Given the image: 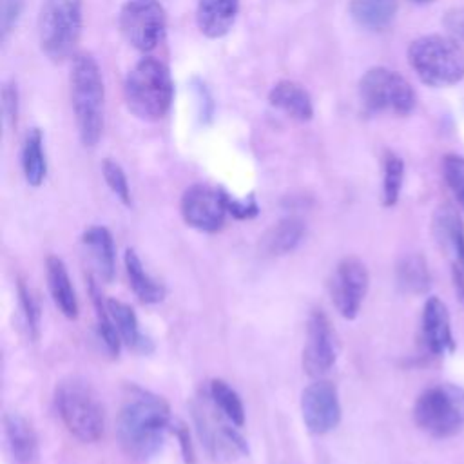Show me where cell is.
Instances as JSON below:
<instances>
[{"label": "cell", "mask_w": 464, "mask_h": 464, "mask_svg": "<svg viewBox=\"0 0 464 464\" xmlns=\"http://www.w3.org/2000/svg\"><path fill=\"white\" fill-rule=\"evenodd\" d=\"M24 11V0H0V34L2 40L14 29Z\"/></svg>", "instance_id": "cell-34"}, {"label": "cell", "mask_w": 464, "mask_h": 464, "mask_svg": "<svg viewBox=\"0 0 464 464\" xmlns=\"http://www.w3.org/2000/svg\"><path fill=\"white\" fill-rule=\"evenodd\" d=\"M395 279L401 292L408 295H424L431 286V274L424 256L406 254L399 259Z\"/></svg>", "instance_id": "cell-23"}, {"label": "cell", "mask_w": 464, "mask_h": 464, "mask_svg": "<svg viewBox=\"0 0 464 464\" xmlns=\"http://www.w3.org/2000/svg\"><path fill=\"white\" fill-rule=\"evenodd\" d=\"M359 98L370 112L406 116L415 109V91L404 76L386 67L368 69L359 80Z\"/></svg>", "instance_id": "cell-8"}, {"label": "cell", "mask_w": 464, "mask_h": 464, "mask_svg": "<svg viewBox=\"0 0 464 464\" xmlns=\"http://www.w3.org/2000/svg\"><path fill=\"white\" fill-rule=\"evenodd\" d=\"M123 261H125V272L129 277V285H130L132 292L136 294V297L145 304L160 303L165 297V286L145 270V266L134 248L125 250Z\"/></svg>", "instance_id": "cell-22"}, {"label": "cell", "mask_w": 464, "mask_h": 464, "mask_svg": "<svg viewBox=\"0 0 464 464\" xmlns=\"http://www.w3.org/2000/svg\"><path fill=\"white\" fill-rule=\"evenodd\" d=\"M451 279L455 294L459 301L464 304V268L460 265H451Z\"/></svg>", "instance_id": "cell-38"}, {"label": "cell", "mask_w": 464, "mask_h": 464, "mask_svg": "<svg viewBox=\"0 0 464 464\" xmlns=\"http://www.w3.org/2000/svg\"><path fill=\"white\" fill-rule=\"evenodd\" d=\"M89 292L92 295V303H94V310H96V321H98V335L100 339L103 341L107 352L111 355H118L120 353V346H121V337H120V332L109 314V308H107V301L102 299L98 288H96V283L89 277Z\"/></svg>", "instance_id": "cell-28"}, {"label": "cell", "mask_w": 464, "mask_h": 464, "mask_svg": "<svg viewBox=\"0 0 464 464\" xmlns=\"http://www.w3.org/2000/svg\"><path fill=\"white\" fill-rule=\"evenodd\" d=\"M118 25L134 49L149 53L163 40L167 14L160 0H127L120 9Z\"/></svg>", "instance_id": "cell-9"}, {"label": "cell", "mask_w": 464, "mask_h": 464, "mask_svg": "<svg viewBox=\"0 0 464 464\" xmlns=\"http://www.w3.org/2000/svg\"><path fill=\"white\" fill-rule=\"evenodd\" d=\"M69 87L80 141L94 147L103 132L105 89L100 65L91 54L82 53L72 58Z\"/></svg>", "instance_id": "cell-2"}, {"label": "cell", "mask_w": 464, "mask_h": 464, "mask_svg": "<svg viewBox=\"0 0 464 464\" xmlns=\"http://www.w3.org/2000/svg\"><path fill=\"white\" fill-rule=\"evenodd\" d=\"M107 301V308H109V314L120 332V337L121 341L134 348V350H141V352H147L150 346V343L141 335L140 332V324H138V317L132 310L130 304L123 303V301H118V299H105Z\"/></svg>", "instance_id": "cell-26"}, {"label": "cell", "mask_w": 464, "mask_h": 464, "mask_svg": "<svg viewBox=\"0 0 464 464\" xmlns=\"http://www.w3.org/2000/svg\"><path fill=\"white\" fill-rule=\"evenodd\" d=\"M82 243L91 254V259L96 265L102 279L111 281L116 270V248L111 232L102 225L89 227L82 234Z\"/></svg>", "instance_id": "cell-21"}, {"label": "cell", "mask_w": 464, "mask_h": 464, "mask_svg": "<svg viewBox=\"0 0 464 464\" xmlns=\"http://www.w3.org/2000/svg\"><path fill=\"white\" fill-rule=\"evenodd\" d=\"M408 62L430 87H450L464 78V51L451 36L426 34L408 47Z\"/></svg>", "instance_id": "cell-4"}, {"label": "cell", "mask_w": 464, "mask_h": 464, "mask_svg": "<svg viewBox=\"0 0 464 464\" xmlns=\"http://www.w3.org/2000/svg\"><path fill=\"white\" fill-rule=\"evenodd\" d=\"M223 194H225L227 210L236 219H252L259 214V205H257V201L252 194L246 196V198H234L225 190H223Z\"/></svg>", "instance_id": "cell-33"}, {"label": "cell", "mask_w": 464, "mask_h": 464, "mask_svg": "<svg viewBox=\"0 0 464 464\" xmlns=\"http://www.w3.org/2000/svg\"><path fill=\"white\" fill-rule=\"evenodd\" d=\"M370 276L366 265L353 256H348L337 263L332 272L328 288L335 310L344 319H355L361 304L366 297Z\"/></svg>", "instance_id": "cell-10"}, {"label": "cell", "mask_w": 464, "mask_h": 464, "mask_svg": "<svg viewBox=\"0 0 464 464\" xmlns=\"http://www.w3.org/2000/svg\"><path fill=\"white\" fill-rule=\"evenodd\" d=\"M268 102L272 107L297 121H308L314 116V105L308 91L292 80L277 82L268 92Z\"/></svg>", "instance_id": "cell-18"}, {"label": "cell", "mask_w": 464, "mask_h": 464, "mask_svg": "<svg viewBox=\"0 0 464 464\" xmlns=\"http://www.w3.org/2000/svg\"><path fill=\"white\" fill-rule=\"evenodd\" d=\"M350 13L361 27L381 31L392 24L397 13V2L395 0H352Z\"/></svg>", "instance_id": "cell-25"}, {"label": "cell", "mask_w": 464, "mask_h": 464, "mask_svg": "<svg viewBox=\"0 0 464 464\" xmlns=\"http://www.w3.org/2000/svg\"><path fill=\"white\" fill-rule=\"evenodd\" d=\"M179 210L185 223L201 232H218L225 225L228 214L223 188H214L203 183L190 185L183 192Z\"/></svg>", "instance_id": "cell-11"}, {"label": "cell", "mask_w": 464, "mask_h": 464, "mask_svg": "<svg viewBox=\"0 0 464 464\" xmlns=\"http://www.w3.org/2000/svg\"><path fill=\"white\" fill-rule=\"evenodd\" d=\"M444 25L451 38H455L457 42H464V5L448 11L444 16Z\"/></svg>", "instance_id": "cell-36"}, {"label": "cell", "mask_w": 464, "mask_h": 464, "mask_svg": "<svg viewBox=\"0 0 464 464\" xmlns=\"http://www.w3.org/2000/svg\"><path fill=\"white\" fill-rule=\"evenodd\" d=\"M82 34V0H44L38 13V42L53 62L72 56Z\"/></svg>", "instance_id": "cell-6"}, {"label": "cell", "mask_w": 464, "mask_h": 464, "mask_svg": "<svg viewBox=\"0 0 464 464\" xmlns=\"http://www.w3.org/2000/svg\"><path fill=\"white\" fill-rule=\"evenodd\" d=\"M45 274H47V286H49V292H51V297H53L56 308L67 319H76L78 317V299H76V292L71 283L65 263L56 256H49L45 261Z\"/></svg>", "instance_id": "cell-19"}, {"label": "cell", "mask_w": 464, "mask_h": 464, "mask_svg": "<svg viewBox=\"0 0 464 464\" xmlns=\"http://www.w3.org/2000/svg\"><path fill=\"white\" fill-rule=\"evenodd\" d=\"M18 297H20V308L24 312V321L27 326V332L33 339L38 337L40 334V323H42V308H40V301L38 297L33 294V290L22 281L18 279Z\"/></svg>", "instance_id": "cell-30"}, {"label": "cell", "mask_w": 464, "mask_h": 464, "mask_svg": "<svg viewBox=\"0 0 464 464\" xmlns=\"http://www.w3.org/2000/svg\"><path fill=\"white\" fill-rule=\"evenodd\" d=\"M239 0H199L196 7L198 29L208 38L225 36L237 16Z\"/></svg>", "instance_id": "cell-17"}, {"label": "cell", "mask_w": 464, "mask_h": 464, "mask_svg": "<svg viewBox=\"0 0 464 464\" xmlns=\"http://www.w3.org/2000/svg\"><path fill=\"white\" fill-rule=\"evenodd\" d=\"M176 433H178V440H179V446H181V453H183V459L187 464H192L194 462V450H192V444H190V435H188V430L179 424L176 428Z\"/></svg>", "instance_id": "cell-37"}, {"label": "cell", "mask_w": 464, "mask_h": 464, "mask_svg": "<svg viewBox=\"0 0 464 464\" xmlns=\"http://www.w3.org/2000/svg\"><path fill=\"white\" fill-rule=\"evenodd\" d=\"M58 415L71 435L82 442H96L105 430V410L96 392L82 379L69 377L54 390Z\"/></svg>", "instance_id": "cell-5"}, {"label": "cell", "mask_w": 464, "mask_h": 464, "mask_svg": "<svg viewBox=\"0 0 464 464\" xmlns=\"http://www.w3.org/2000/svg\"><path fill=\"white\" fill-rule=\"evenodd\" d=\"M127 109L140 120H161L172 103L174 83L169 67L152 58H141L127 74L123 83Z\"/></svg>", "instance_id": "cell-3"}, {"label": "cell", "mask_w": 464, "mask_h": 464, "mask_svg": "<svg viewBox=\"0 0 464 464\" xmlns=\"http://www.w3.org/2000/svg\"><path fill=\"white\" fill-rule=\"evenodd\" d=\"M102 172H103V178H105V183L109 185V188L112 190V194L125 205V207H130L132 199H130V188H129V181H127V176L123 172V169L112 161V160H103L102 163Z\"/></svg>", "instance_id": "cell-32"}, {"label": "cell", "mask_w": 464, "mask_h": 464, "mask_svg": "<svg viewBox=\"0 0 464 464\" xmlns=\"http://www.w3.org/2000/svg\"><path fill=\"white\" fill-rule=\"evenodd\" d=\"M208 397L212 399L214 406L237 428L245 424V406L241 397L234 388L228 386L223 379H212L208 384Z\"/></svg>", "instance_id": "cell-27"}, {"label": "cell", "mask_w": 464, "mask_h": 464, "mask_svg": "<svg viewBox=\"0 0 464 464\" xmlns=\"http://www.w3.org/2000/svg\"><path fill=\"white\" fill-rule=\"evenodd\" d=\"M413 420L435 439L460 433L464 428V388L451 382L426 388L413 404Z\"/></svg>", "instance_id": "cell-7"}, {"label": "cell", "mask_w": 464, "mask_h": 464, "mask_svg": "<svg viewBox=\"0 0 464 464\" xmlns=\"http://www.w3.org/2000/svg\"><path fill=\"white\" fill-rule=\"evenodd\" d=\"M303 422L314 435L332 431L341 420V402L334 382L319 379L308 384L301 393Z\"/></svg>", "instance_id": "cell-12"}, {"label": "cell", "mask_w": 464, "mask_h": 464, "mask_svg": "<svg viewBox=\"0 0 464 464\" xmlns=\"http://www.w3.org/2000/svg\"><path fill=\"white\" fill-rule=\"evenodd\" d=\"M2 111L5 116V121L14 127L16 125V118H18V91L16 85L13 82L4 83L2 89Z\"/></svg>", "instance_id": "cell-35"}, {"label": "cell", "mask_w": 464, "mask_h": 464, "mask_svg": "<svg viewBox=\"0 0 464 464\" xmlns=\"http://www.w3.org/2000/svg\"><path fill=\"white\" fill-rule=\"evenodd\" d=\"M442 176L459 205L464 208V156L446 154L442 158Z\"/></svg>", "instance_id": "cell-31"}, {"label": "cell", "mask_w": 464, "mask_h": 464, "mask_svg": "<svg viewBox=\"0 0 464 464\" xmlns=\"http://www.w3.org/2000/svg\"><path fill=\"white\" fill-rule=\"evenodd\" d=\"M4 444L11 464H40V442L33 424L20 413L4 415Z\"/></svg>", "instance_id": "cell-14"}, {"label": "cell", "mask_w": 464, "mask_h": 464, "mask_svg": "<svg viewBox=\"0 0 464 464\" xmlns=\"http://www.w3.org/2000/svg\"><path fill=\"white\" fill-rule=\"evenodd\" d=\"M404 179V161L395 152H386L382 161V205L393 207L399 201V194Z\"/></svg>", "instance_id": "cell-29"}, {"label": "cell", "mask_w": 464, "mask_h": 464, "mask_svg": "<svg viewBox=\"0 0 464 464\" xmlns=\"http://www.w3.org/2000/svg\"><path fill=\"white\" fill-rule=\"evenodd\" d=\"M335 334L323 310H314L306 321L303 370L310 377L324 375L335 362Z\"/></svg>", "instance_id": "cell-13"}, {"label": "cell", "mask_w": 464, "mask_h": 464, "mask_svg": "<svg viewBox=\"0 0 464 464\" xmlns=\"http://www.w3.org/2000/svg\"><path fill=\"white\" fill-rule=\"evenodd\" d=\"M413 2H417V4H426V2H431V0H413Z\"/></svg>", "instance_id": "cell-39"}, {"label": "cell", "mask_w": 464, "mask_h": 464, "mask_svg": "<svg viewBox=\"0 0 464 464\" xmlns=\"http://www.w3.org/2000/svg\"><path fill=\"white\" fill-rule=\"evenodd\" d=\"M431 232L440 250L451 259V265L464 268V221L451 205H440L433 212Z\"/></svg>", "instance_id": "cell-16"}, {"label": "cell", "mask_w": 464, "mask_h": 464, "mask_svg": "<svg viewBox=\"0 0 464 464\" xmlns=\"http://www.w3.org/2000/svg\"><path fill=\"white\" fill-rule=\"evenodd\" d=\"M306 225L295 216H288L274 223L261 237V250L268 256H285L303 241Z\"/></svg>", "instance_id": "cell-20"}, {"label": "cell", "mask_w": 464, "mask_h": 464, "mask_svg": "<svg viewBox=\"0 0 464 464\" xmlns=\"http://www.w3.org/2000/svg\"><path fill=\"white\" fill-rule=\"evenodd\" d=\"M422 339L433 355H446L455 352V339L451 332L450 312L446 304L431 295L422 308Z\"/></svg>", "instance_id": "cell-15"}, {"label": "cell", "mask_w": 464, "mask_h": 464, "mask_svg": "<svg viewBox=\"0 0 464 464\" xmlns=\"http://www.w3.org/2000/svg\"><path fill=\"white\" fill-rule=\"evenodd\" d=\"M22 170L31 187H40L47 174V161L44 152V134L38 127L29 129L22 145Z\"/></svg>", "instance_id": "cell-24"}, {"label": "cell", "mask_w": 464, "mask_h": 464, "mask_svg": "<svg viewBox=\"0 0 464 464\" xmlns=\"http://www.w3.org/2000/svg\"><path fill=\"white\" fill-rule=\"evenodd\" d=\"M169 426L167 402L156 393L132 386L116 420V433L125 453L136 459L152 457L163 446Z\"/></svg>", "instance_id": "cell-1"}]
</instances>
